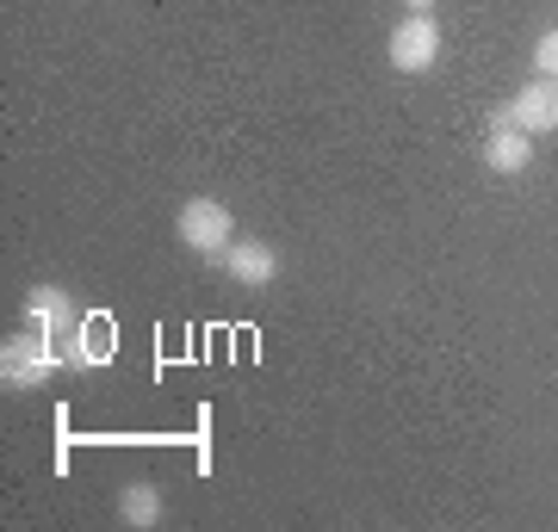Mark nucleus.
<instances>
[{
	"label": "nucleus",
	"instance_id": "obj_5",
	"mask_svg": "<svg viewBox=\"0 0 558 532\" xmlns=\"http://www.w3.org/2000/svg\"><path fill=\"white\" fill-rule=\"evenodd\" d=\"M112 354H119V322H112L106 310L81 316V329L69 335V347H62L69 372H100V366H112Z\"/></svg>",
	"mask_w": 558,
	"mask_h": 532
},
{
	"label": "nucleus",
	"instance_id": "obj_6",
	"mask_svg": "<svg viewBox=\"0 0 558 532\" xmlns=\"http://www.w3.org/2000/svg\"><path fill=\"white\" fill-rule=\"evenodd\" d=\"M25 322L44 329L57 347H69V335L81 329V316H75V304H69L62 285H32V292H25Z\"/></svg>",
	"mask_w": 558,
	"mask_h": 532
},
{
	"label": "nucleus",
	"instance_id": "obj_2",
	"mask_svg": "<svg viewBox=\"0 0 558 532\" xmlns=\"http://www.w3.org/2000/svg\"><path fill=\"white\" fill-rule=\"evenodd\" d=\"M174 242L186 248V255L199 260H218L230 255V242H236V218H230V205L223 198H186L174 211Z\"/></svg>",
	"mask_w": 558,
	"mask_h": 532
},
{
	"label": "nucleus",
	"instance_id": "obj_3",
	"mask_svg": "<svg viewBox=\"0 0 558 532\" xmlns=\"http://www.w3.org/2000/svg\"><path fill=\"white\" fill-rule=\"evenodd\" d=\"M440 25L435 13H403L398 25H391V38H385V62L398 69V75H428L440 62Z\"/></svg>",
	"mask_w": 558,
	"mask_h": 532
},
{
	"label": "nucleus",
	"instance_id": "obj_7",
	"mask_svg": "<svg viewBox=\"0 0 558 532\" xmlns=\"http://www.w3.org/2000/svg\"><path fill=\"white\" fill-rule=\"evenodd\" d=\"M223 273L236 279V285H248V292H260V285L279 279V248H267V242H230Z\"/></svg>",
	"mask_w": 558,
	"mask_h": 532
},
{
	"label": "nucleus",
	"instance_id": "obj_8",
	"mask_svg": "<svg viewBox=\"0 0 558 532\" xmlns=\"http://www.w3.org/2000/svg\"><path fill=\"white\" fill-rule=\"evenodd\" d=\"M484 168H490V174H527V168H534V137L515 131V124H509V131H490V137H484Z\"/></svg>",
	"mask_w": 558,
	"mask_h": 532
},
{
	"label": "nucleus",
	"instance_id": "obj_4",
	"mask_svg": "<svg viewBox=\"0 0 558 532\" xmlns=\"http://www.w3.org/2000/svg\"><path fill=\"white\" fill-rule=\"evenodd\" d=\"M509 124L527 131V137H553V131H558V81L534 75L515 99H509V106L490 112V131H509Z\"/></svg>",
	"mask_w": 558,
	"mask_h": 532
},
{
	"label": "nucleus",
	"instance_id": "obj_11",
	"mask_svg": "<svg viewBox=\"0 0 558 532\" xmlns=\"http://www.w3.org/2000/svg\"><path fill=\"white\" fill-rule=\"evenodd\" d=\"M403 13H435V0H403Z\"/></svg>",
	"mask_w": 558,
	"mask_h": 532
},
{
	"label": "nucleus",
	"instance_id": "obj_10",
	"mask_svg": "<svg viewBox=\"0 0 558 532\" xmlns=\"http://www.w3.org/2000/svg\"><path fill=\"white\" fill-rule=\"evenodd\" d=\"M534 75L558 81V25H553V32H539V38H534Z\"/></svg>",
	"mask_w": 558,
	"mask_h": 532
},
{
	"label": "nucleus",
	"instance_id": "obj_9",
	"mask_svg": "<svg viewBox=\"0 0 558 532\" xmlns=\"http://www.w3.org/2000/svg\"><path fill=\"white\" fill-rule=\"evenodd\" d=\"M119 514H124V527H137V532L161 527V490L149 483V477L124 483V490H119Z\"/></svg>",
	"mask_w": 558,
	"mask_h": 532
},
{
	"label": "nucleus",
	"instance_id": "obj_1",
	"mask_svg": "<svg viewBox=\"0 0 558 532\" xmlns=\"http://www.w3.org/2000/svg\"><path fill=\"white\" fill-rule=\"evenodd\" d=\"M62 366H69L62 347L44 329H32V322H25L20 335H7V347H0V384L7 391H44Z\"/></svg>",
	"mask_w": 558,
	"mask_h": 532
}]
</instances>
